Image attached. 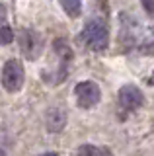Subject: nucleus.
<instances>
[{"mask_svg": "<svg viewBox=\"0 0 154 156\" xmlns=\"http://www.w3.org/2000/svg\"><path fill=\"white\" fill-rule=\"evenodd\" d=\"M53 57H55V66L43 70L41 78L47 84L55 86V84H61L66 78V74H68V65L72 61V47L68 45L66 39L59 37V39L53 41Z\"/></svg>", "mask_w": 154, "mask_h": 156, "instance_id": "obj_1", "label": "nucleus"}, {"mask_svg": "<svg viewBox=\"0 0 154 156\" xmlns=\"http://www.w3.org/2000/svg\"><path fill=\"white\" fill-rule=\"evenodd\" d=\"M80 41L88 51L103 53L109 47V29L102 20H90L80 31Z\"/></svg>", "mask_w": 154, "mask_h": 156, "instance_id": "obj_2", "label": "nucleus"}, {"mask_svg": "<svg viewBox=\"0 0 154 156\" xmlns=\"http://www.w3.org/2000/svg\"><path fill=\"white\" fill-rule=\"evenodd\" d=\"M0 82H2V88L6 92H10V94L20 92L23 88V82H26V72H23L22 62L16 61V58H10V61L4 62Z\"/></svg>", "mask_w": 154, "mask_h": 156, "instance_id": "obj_3", "label": "nucleus"}, {"mask_svg": "<svg viewBox=\"0 0 154 156\" xmlns=\"http://www.w3.org/2000/svg\"><path fill=\"white\" fill-rule=\"evenodd\" d=\"M74 100L80 109H92L102 101V88L94 80H82L74 86Z\"/></svg>", "mask_w": 154, "mask_h": 156, "instance_id": "obj_4", "label": "nucleus"}, {"mask_svg": "<svg viewBox=\"0 0 154 156\" xmlns=\"http://www.w3.org/2000/svg\"><path fill=\"white\" fill-rule=\"evenodd\" d=\"M18 41H20L22 55L26 57V58H30V61H35V58L41 57L45 43H43V37H41L39 31H35V29H22V31H20V37H18Z\"/></svg>", "mask_w": 154, "mask_h": 156, "instance_id": "obj_5", "label": "nucleus"}, {"mask_svg": "<svg viewBox=\"0 0 154 156\" xmlns=\"http://www.w3.org/2000/svg\"><path fill=\"white\" fill-rule=\"evenodd\" d=\"M117 104L123 113H133L144 104V96L135 84H125L117 92Z\"/></svg>", "mask_w": 154, "mask_h": 156, "instance_id": "obj_6", "label": "nucleus"}, {"mask_svg": "<svg viewBox=\"0 0 154 156\" xmlns=\"http://www.w3.org/2000/svg\"><path fill=\"white\" fill-rule=\"evenodd\" d=\"M45 125L51 133H61L66 127V111L61 107H51L45 113Z\"/></svg>", "mask_w": 154, "mask_h": 156, "instance_id": "obj_7", "label": "nucleus"}, {"mask_svg": "<svg viewBox=\"0 0 154 156\" xmlns=\"http://www.w3.org/2000/svg\"><path fill=\"white\" fill-rule=\"evenodd\" d=\"M76 156H111L107 148H103V146H96V144H80L78 146V152Z\"/></svg>", "mask_w": 154, "mask_h": 156, "instance_id": "obj_8", "label": "nucleus"}, {"mask_svg": "<svg viewBox=\"0 0 154 156\" xmlns=\"http://www.w3.org/2000/svg\"><path fill=\"white\" fill-rule=\"evenodd\" d=\"M62 10L66 12V16L70 18H78L82 14V0H59Z\"/></svg>", "mask_w": 154, "mask_h": 156, "instance_id": "obj_9", "label": "nucleus"}, {"mask_svg": "<svg viewBox=\"0 0 154 156\" xmlns=\"http://www.w3.org/2000/svg\"><path fill=\"white\" fill-rule=\"evenodd\" d=\"M137 51L141 53V55H154V29L148 27L146 35L142 37V41H141V45H138Z\"/></svg>", "mask_w": 154, "mask_h": 156, "instance_id": "obj_10", "label": "nucleus"}, {"mask_svg": "<svg viewBox=\"0 0 154 156\" xmlns=\"http://www.w3.org/2000/svg\"><path fill=\"white\" fill-rule=\"evenodd\" d=\"M14 41V31L10 26H0V45H10Z\"/></svg>", "mask_w": 154, "mask_h": 156, "instance_id": "obj_11", "label": "nucleus"}, {"mask_svg": "<svg viewBox=\"0 0 154 156\" xmlns=\"http://www.w3.org/2000/svg\"><path fill=\"white\" fill-rule=\"evenodd\" d=\"M142 6H144V10H146L148 14L154 16V0H142Z\"/></svg>", "mask_w": 154, "mask_h": 156, "instance_id": "obj_12", "label": "nucleus"}, {"mask_svg": "<svg viewBox=\"0 0 154 156\" xmlns=\"http://www.w3.org/2000/svg\"><path fill=\"white\" fill-rule=\"evenodd\" d=\"M39 156H59L57 152H43V154H39Z\"/></svg>", "mask_w": 154, "mask_h": 156, "instance_id": "obj_13", "label": "nucleus"}, {"mask_svg": "<svg viewBox=\"0 0 154 156\" xmlns=\"http://www.w3.org/2000/svg\"><path fill=\"white\" fill-rule=\"evenodd\" d=\"M0 156H6V152H4V148H0Z\"/></svg>", "mask_w": 154, "mask_h": 156, "instance_id": "obj_14", "label": "nucleus"}]
</instances>
